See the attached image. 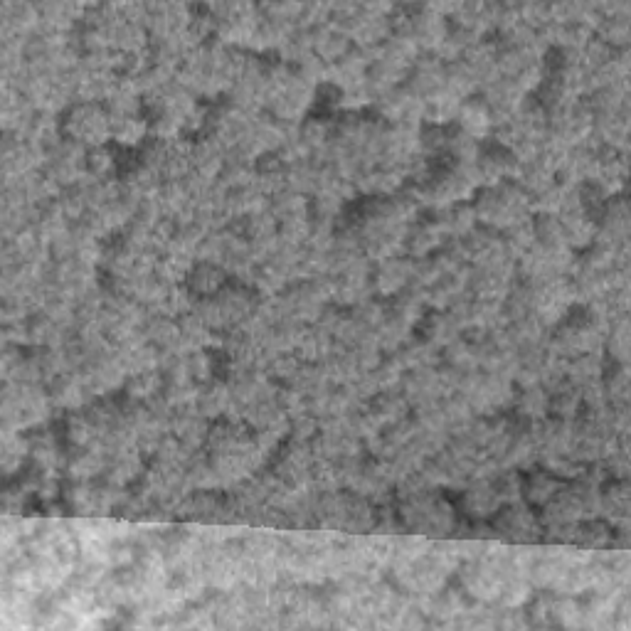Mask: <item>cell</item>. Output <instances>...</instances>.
Listing matches in <instances>:
<instances>
[{
	"label": "cell",
	"instance_id": "cell-2",
	"mask_svg": "<svg viewBox=\"0 0 631 631\" xmlns=\"http://www.w3.org/2000/svg\"><path fill=\"white\" fill-rule=\"evenodd\" d=\"M493 528H496L498 533L508 535L511 540H518V543H530V540H535L543 533L540 518H535L533 513L523 506H508L506 511L498 513Z\"/></svg>",
	"mask_w": 631,
	"mask_h": 631
},
{
	"label": "cell",
	"instance_id": "cell-3",
	"mask_svg": "<svg viewBox=\"0 0 631 631\" xmlns=\"http://www.w3.org/2000/svg\"><path fill=\"white\" fill-rule=\"evenodd\" d=\"M456 121H459V129L464 134L474 136L476 141L486 139L493 131V126H496V116H493V109L484 97L464 99L459 106V114H456Z\"/></svg>",
	"mask_w": 631,
	"mask_h": 631
},
{
	"label": "cell",
	"instance_id": "cell-4",
	"mask_svg": "<svg viewBox=\"0 0 631 631\" xmlns=\"http://www.w3.org/2000/svg\"><path fill=\"white\" fill-rule=\"evenodd\" d=\"M185 286L193 291L195 299H210L227 286V269L215 262H195Z\"/></svg>",
	"mask_w": 631,
	"mask_h": 631
},
{
	"label": "cell",
	"instance_id": "cell-5",
	"mask_svg": "<svg viewBox=\"0 0 631 631\" xmlns=\"http://www.w3.org/2000/svg\"><path fill=\"white\" fill-rule=\"evenodd\" d=\"M560 489L562 484L550 471H530L528 479L521 481V493H526L528 501L535 506H545Z\"/></svg>",
	"mask_w": 631,
	"mask_h": 631
},
{
	"label": "cell",
	"instance_id": "cell-1",
	"mask_svg": "<svg viewBox=\"0 0 631 631\" xmlns=\"http://www.w3.org/2000/svg\"><path fill=\"white\" fill-rule=\"evenodd\" d=\"M65 139L82 143L84 148L106 146L111 139V116L106 106L74 104L65 116Z\"/></svg>",
	"mask_w": 631,
	"mask_h": 631
}]
</instances>
